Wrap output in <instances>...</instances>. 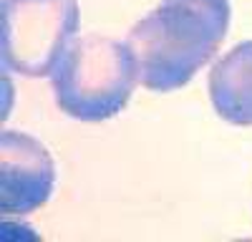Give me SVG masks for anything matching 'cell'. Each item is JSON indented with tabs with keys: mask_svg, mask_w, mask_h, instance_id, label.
Listing matches in <instances>:
<instances>
[{
	"mask_svg": "<svg viewBox=\"0 0 252 242\" xmlns=\"http://www.w3.org/2000/svg\"><path fill=\"white\" fill-rule=\"evenodd\" d=\"M56 184V164L48 149L31 134L3 131L0 141V210L28 214L48 202Z\"/></svg>",
	"mask_w": 252,
	"mask_h": 242,
	"instance_id": "cell-4",
	"label": "cell"
},
{
	"mask_svg": "<svg viewBox=\"0 0 252 242\" xmlns=\"http://www.w3.org/2000/svg\"><path fill=\"white\" fill-rule=\"evenodd\" d=\"M76 0H3V63L23 76H48L78 30Z\"/></svg>",
	"mask_w": 252,
	"mask_h": 242,
	"instance_id": "cell-3",
	"label": "cell"
},
{
	"mask_svg": "<svg viewBox=\"0 0 252 242\" xmlns=\"http://www.w3.org/2000/svg\"><path fill=\"white\" fill-rule=\"evenodd\" d=\"M209 101L232 126H252V40L235 46L209 71Z\"/></svg>",
	"mask_w": 252,
	"mask_h": 242,
	"instance_id": "cell-5",
	"label": "cell"
},
{
	"mask_svg": "<svg viewBox=\"0 0 252 242\" xmlns=\"http://www.w3.org/2000/svg\"><path fill=\"white\" fill-rule=\"evenodd\" d=\"M136 84L139 68L129 46L103 35L73 38L51 71L61 111L89 124L116 116Z\"/></svg>",
	"mask_w": 252,
	"mask_h": 242,
	"instance_id": "cell-2",
	"label": "cell"
},
{
	"mask_svg": "<svg viewBox=\"0 0 252 242\" xmlns=\"http://www.w3.org/2000/svg\"><path fill=\"white\" fill-rule=\"evenodd\" d=\"M229 28V0H161L126 35L139 84L149 91L187 86L212 60Z\"/></svg>",
	"mask_w": 252,
	"mask_h": 242,
	"instance_id": "cell-1",
	"label": "cell"
}]
</instances>
